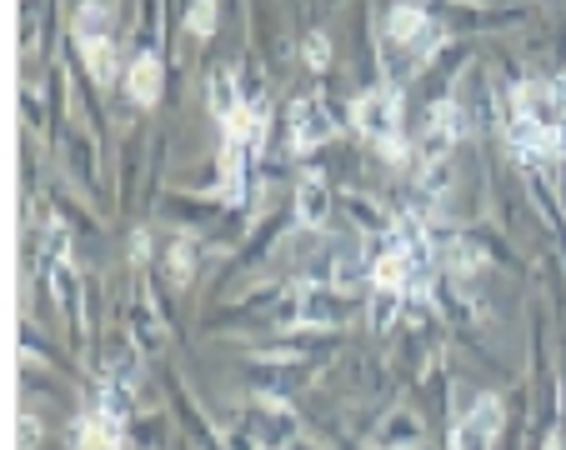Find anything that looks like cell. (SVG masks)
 I'll return each mask as SVG.
<instances>
[{
    "mask_svg": "<svg viewBox=\"0 0 566 450\" xmlns=\"http://www.w3.org/2000/svg\"><path fill=\"white\" fill-rule=\"evenodd\" d=\"M331 111L321 101H296L291 105V151H311L331 136Z\"/></svg>",
    "mask_w": 566,
    "mask_h": 450,
    "instance_id": "obj_7",
    "label": "cell"
},
{
    "mask_svg": "<svg viewBox=\"0 0 566 450\" xmlns=\"http://www.w3.org/2000/svg\"><path fill=\"white\" fill-rule=\"evenodd\" d=\"M497 436H501V400L487 396V400H476V411H466V421L456 425L451 450H487Z\"/></svg>",
    "mask_w": 566,
    "mask_h": 450,
    "instance_id": "obj_6",
    "label": "cell"
},
{
    "mask_svg": "<svg viewBox=\"0 0 566 450\" xmlns=\"http://www.w3.org/2000/svg\"><path fill=\"white\" fill-rule=\"evenodd\" d=\"M386 36H391L396 46H432L436 30H432V21H426V11H416V5H396L391 21H386Z\"/></svg>",
    "mask_w": 566,
    "mask_h": 450,
    "instance_id": "obj_8",
    "label": "cell"
},
{
    "mask_svg": "<svg viewBox=\"0 0 566 450\" xmlns=\"http://www.w3.org/2000/svg\"><path fill=\"white\" fill-rule=\"evenodd\" d=\"M80 55H86V65H91V76L106 86L111 76H116V61H111V36H91L80 40Z\"/></svg>",
    "mask_w": 566,
    "mask_h": 450,
    "instance_id": "obj_10",
    "label": "cell"
},
{
    "mask_svg": "<svg viewBox=\"0 0 566 450\" xmlns=\"http://www.w3.org/2000/svg\"><path fill=\"white\" fill-rule=\"evenodd\" d=\"M512 151L531 166H546L562 155V126H546V120L531 116H512Z\"/></svg>",
    "mask_w": 566,
    "mask_h": 450,
    "instance_id": "obj_4",
    "label": "cell"
},
{
    "mask_svg": "<svg viewBox=\"0 0 566 450\" xmlns=\"http://www.w3.org/2000/svg\"><path fill=\"white\" fill-rule=\"evenodd\" d=\"M120 425H126V396H120V381H111L95 400V411H86L76 430V450H120Z\"/></svg>",
    "mask_w": 566,
    "mask_h": 450,
    "instance_id": "obj_3",
    "label": "cell"
},
{
    "mask_svg": "<svg viewBox=\"0 0 566 450\" xmlns=\"http://www.w3.org/2000/svg\"><path fill=\"white\" fill-rule=\"evenodd\" d=\"M126 90H131L136 105H156V95H160V61L156 55L131 61V70H126Z\"/></svg>",
    "mask_w": 566,
    "mask_h": 450,
    "instance_id": "obj_9",
    "label": "cell"
},
{
    "mask_svg": "<svg viewBox=\"0 0 566 450\" xmlns=\"http://www.w3.org/2000/svg\"><path fill=\"white\" fill-rule=\"evenodd\" d=\"M216 26V0H196V11H191V36H211Z\"/></svg>",
    "mask_w": 566,
    "mask_h": 450,
    "instance_id": "obj_12",
    "label": "cell"
},
{
    "mask_svg": "<svg viewBox=\"0 0 566 450\" xmlns=\"http://www.w3.org/2000/svg\"><path fill=\"white\" fill-rule=\"evenodd\" d=\"M36 436H40L36 415H21V450H36Z\"/></svg>",
    "mask_w": 566,
    "mask_h": 450,
    "instance_id": "obj_13",
    "label": "cell"
},
{
    "mask_svg": "<svg viewBox=\"0 0 566 450\" xmlns=\"http://www.w3.org/2000/svg\"><path fill=\"white\" fill-rule=\"evenodd\" d=\"M306 61H311V65H326V40H321V36L306 40Z\"/></svg>",
    "mask_w": 566,
    "mask_h": 450,
    "instance_id": "obj_15",
    "label": "cell"
},
{
    "mask_svg": "<svg viewBox=\"0 0 566 450\" xmlns=\"http://www.w3.org/2000/svg\"><path fill=\"white\" fill-rule=\"evenodd\" d=\"M461 136V111L451 101L432 105V116H426V130H422V160L426 166H441L451 155V145H456Z\"/></svg>",
    "mask_w": 566,
    "mask_h": 450,
    "instance_id": "obj_5",
    "label": "cell"
},
{
    "mask_svg": "<svg viewBox=\"0 0 566 450\" xmlns=\"http://www.w3.org/2000/svg\"><path fill=\"white\" fill-rule=\"evenodd\" d=\"M321 216H326V191H321L317 176L301 180V220L306 226H321Z\"/></svg>",
    "mask_w": 566,
    "mask_h": 450,
    "instance_id": "obj_11",
    "label": "cell"
},
{
    "mask_svg": "<svg viewBox=\"0 0 566 450\" xmlns=\"http://www.w3.org/2000/svg\"><path fill=\"white\" fill-rule=\"evenodd\" d=\"M176 250V281H185L191 275V245H171Z\"/></svg>",
    "mask_w": 566,
    "mask_h": 450,
    "instance_id": "obj_14",
    "label": "cell"
},
{
    "mask_svg": "<svg viewBox=\"0 0 566 450\" xmlns=\"http://www.w3.org/2000/svg\"><path fill=\"white\" fill-rule=\"evenodd\" d=\"M356 130L366 136V141H376L386 155H401L407 145H401V95H396L391 86H382V90H366L361 101H356Z\"/></svg>",
    "mask_w": 566,
    "mask_h": 450,
    "instance_id": "obj_2",
    "label": "cell"
},
{
    "mask_svg": "<svg viewBox=\"0 0 566 450\" xmlns=\"http://www.w3.org/2000/svg\"><path fill=\"white\" fill-rule=\"evenodd\" d=\"M371 285L382 296H411V291H426L432 285V241H426L422 220L401 216L386 235L382 256L371 266Z\"/></svg>",
    "mask_w": 566,
    "mask_h": 450,
    "instance_id": "obj_1",
    "label": "cell"
}]
</instances>
